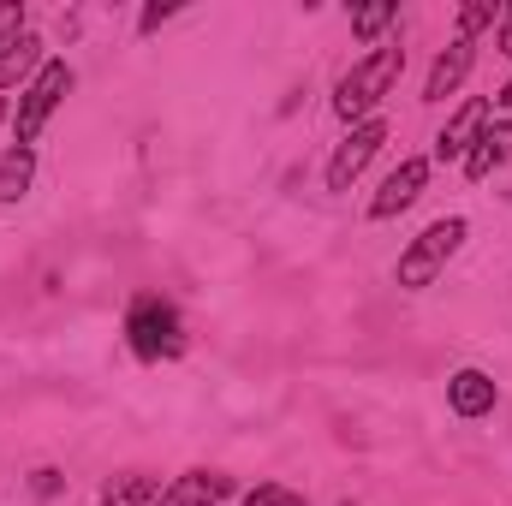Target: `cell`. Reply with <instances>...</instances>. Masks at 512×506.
I'll return each instance as SVG.
<instances>
[{
	"label": "cell",
	"mask_w": 512,
	"mask_h": 506,
	"mask_svg": "<svg viewBox=\"0 0 512 506\" xmlns=\"http://www.w3.org/2000/svg\"><path fill=\"white\" fill-rule=\"evenodd\" d=\"M489 24H501V12L495 6H465L459 12V42H471L477 30H489Z\"/></svg>",
	"instance_id": "obj_16"
},
{
	"label": "cell",
	"mask_w": 512,
	"mask_h": 506,
	"mask_svg": "<svg viewBox=\"0 0 512 506\" xmlns=\"http://www.w3.org/2000/svg\"><path fill=\"white\" fill-rule=\"evenodd\" d=\"M0 120H6V102H0Z\"/></svg>",
	"instance_id": "obj_22"
},
{
	"label": "cell",
	"mask_w": 512,
	"mask_h": 506,
	"mask_svg": "<svg viewBox=\"0 0 512 506\" xmlns=\"http://www.w3.org/2000/svg\"><path fill=\"white\" fill-rule=\"evenodd\" d=\"M245 506H310V501L292 495V489H280V483H262L256 495H245Z\"/></svg>",
	"instance_id": "obj_18"
},
{
	"label": "cell",
	"mask_w": 512,
	"mask_h": 506,
	"mask_svg": "<svg viewBox=\"0 0 512 506\" xmlns=\"http://www.w3.org/2000/svg\"><path fill=\"white\" fill-rule=\"evenodd\" d=\"M387 24H399V6H358L352 12V30L358 36H382Z\"/></svg>",
	"instance_id": "obj_15"
},
{
	"label": "cell",
	"mask_w": 512,
	"mask_h": 506,
	"mask_svg": "<svg viewBox=\"0 0 512 506\" xmlns=\"http://www.w3.org/2000/svg\"><path fill=\"white\" fill-rule=\"evenodd\" d=\"M167 18H173V6H149V12H143V30H155V24H167Z\"/></svg>",
	"instance_id": "obj_20"
},
{
	"label": "cell",
	"mask_w": 512,
	"mask_h": 506,
	"mask_svg": "<svg viewBox=\"0 0 512 506\" xmlns=\"http://www.w3.org/2000/svg\"><path fill=\"white\" fill-rule=\"evenodd\" d=\"M149 501H155V483H149L143 471H126V477H120L96 506H149Z\"/></svg>",
	"instance_id": "obj_14"
},
{
	"label": "cell",
	"mask_w": 512,
	"mask_h": 506,
	"mask_svg": "<svg viewBox=\"0 0 512 506\" xmlns=\"http://www.w3.org/2000/svg\"><path fill=\"white\" fill-rule=\"evenodd\" d=\"M471 66H477V42H453L435 66H429V84H423V102H447L465 78H471Z\"/></svg>",
	"instance_id": "obj_9"
},
{
	"label": "cell",
	"mask_w": 512,
	"mask_h": 506,
	"mask_svg": "<svg viewBox=\"0 0 512 506\" xmlns=\"http://www.w3.org/2000/svg\"><path fill=\"white\" fill-rule=\"evenodd\" d=\"M507 161H512V120H501V126H483V137L471 143L465 173H471V179H489V173L507 167Z\"/></svg>",
	"instance_id": "obj_10"
},
{
	"label": "cell",
	"mask_w": 512,
	"mask_h": 506,
	"mask_svg": "<svg viewBox=\"0 0 512 506\" xmlns=\"http://www.w3.org/2000/svg\"><path fill=\"white\" fill-rule=\"evenodd\" d=\"M30 179H36V155L30 149H6L0 155V203H18L30 191Z\"/></svg>",
	"instance_id": "obj_13"
},
{
	"label": "cell",
	"mask_w": 512,
	"mask_h": 506,
	"mask_svg": "<svg viewBox=\"0 0 512 506\" xmlns=\"http://www.w3.org/2000/svg\"><path fill=\"white\" fill-rule=\"evenodd\" d=\"M72 96V66L66 60H48L24 90H18V114H12V137H18V149H30L36 137H42V126L54 120V108Z\"/></svg>",
	"instance_id": "obj_3"
},
{
	"label": "cell",
	"mask_w": 512,
	"mask_h": 506,
	"mask_svg": "<svg viewBox=\"0 0 512 506\" xmlns=\"http://www.w3.org/2000/svg\"><path fill=\"white\" fill-rule=\"evenodd\" d=\"M447 405L459 417H489L495 411V381L483 376V370H459V376L447 381Z\"/></svg>",
	"instance_id": "obj_11"
},
{
	"label": "cell",
	"mask_w": 512,
	"mask_h": 506,
	"mask_svg": "<svg viewBox=\"0 0 512 506\" xmlns=\"http://www.w3.org/2000/svg\"><path fill=\"white\" fill-rule=\"evenodd\" d=\"M399 72H405V48H370V54L340 78V90H334V114H340L346 126H352V120L364 126V120L382 108V96L393 90Z\"/></svg>",
	"instance_id": "obj_1"
},
{
	"label": "cell",
	"mask_w": 512,
	"mask_h": 506,
	"mask_svg": "<svg viewBox=\"0 0 512 506\" xmlns=\"http://www.w3.org/2000/svg\"><path fill=\"white\" fill-rule=\"evenodd\" d=\"M465 221L459 215H447V221H435V227H423L417 239H411V251L399 256V286H411V292H423V286H435V274L447 268V256L465 245Z\"/></svg>",
	"instance_id": "obj_4"
},
{
	"label": "cell",
	"mask_w": 512,
	"mask_h": 506,
	"mask_svg": "<svg viewBox=\"0 0 512 506\" xmlns=\"http://www.w3.org/2000/svg\"><path fill=\"white\" fill-rule=\"evenodd\" d=\"M387 143V126L382 120H364V126H352L346 131V143L334 149V161H328V185L334 191H352V179L376 161V149Z\"/></svg>",
	"instance_id": "obj_5"
},
{
	"label": "cell",
	"mask_w": 512,
	"mask_h": 506,
	"mask_svg": "<svg viewBox=\"0 0 512 506\" xmlns=\"http://www.w3.org/2000/svg\"><path fill=\"white\" fill-rule=\"evenodd\" d=\"M126 340L143 364H161V358L185 352V322H179V310L167 298H137L126 316Z\"/></svg>",
	"instance_id": "obj_2"
},
{
	"label": "cell",
	"mask_w": 512,
	"mask_h": 506,
	"mask_svg": "<svg viewBox=\"0 0 512 506\" xmlns=\"http://www.w3.org/2000/svg\"><path fill=\"white\" fill-rule=\"evenodd\" d=\"M423 185H429V161L423 155H411V161H399L393 173L382 179V191H376V203H370V215L376 221H393L399 209H411L417 197H423Z\"/></svg>",
	"instance_id": "obj_6"
},
{
	"label": "cell",
	"mask_w": 512,
	"mask_h": 506,
	"mask_svg": "<svg viewBox=\"0 0 512 506\" xmlns=\"http://www.w3.org/2000/svg\"><path fill=\"white\" fill-rule=\"evenodd\" d=\"M18 36H24V6H18V0H0V54H6Z\"/></svg>",
	"instance_id": "obj_17"
},
{
	"label": "cell",
	"mask_w": 512,
	"mask_h": 506,
	"mask_svg": "<svg viewBox=\"0 0 512 506\" xmlns=\"http://www.w3.org/2000/svg\"><path fill=\"white\" fill-rule=\"evenodd\" d=\"M42 66H48V60H42V36H30V30H24V36H18V42L0 54V90H12V84H30Z\"/></svg>",
	"instance_id": "obj_12"
},
{
	"label": "cell",
	"mask_w": 512,
	"mask_h": 506,
	"mask_svg": "<svg viewBox=\"0 0 512 506\" xmlns=\"http://www.w3.org/2000/svg\"><path fill=\"white\" fill-rule=\"evenodd\" d=\"M483 126H489V102H465V108L441 126V137H435V161H465L471 143L483 137Z\"/></svg>",
	"instance_id": "obj_8"
},
{
	"label": "cell",
	"mask_w": 512,
	"mask_h": 506,
	"mask_svg": "<svg viewBox=\"0 0 512 506\" xmlns=\"http://www.w3.org/2000/svg\"><path fill=\"white\" fill-rule=\"evenodd\" d=\"M227 495H233V477L227 471H185V477H173L149 506H221Z\"/></svg>",
	"instance_id": "obj_7"
},
{
	"label": "cell",
	"mask_w": 512,
	"mask_h": 506,
	"mask_svg": "<svg viewBox=\"0 0 512 506\" xmlns=\"http://www.w3.org/2000/svg\"><path fill=\"white\" fill-rule=\"evenodd\" d=\"M501 54L512 60V6H501Z\"/></svg>",
	"instance_id": "obj_19"
},
{
	"label": "cell",
	"mask_w": 512,
	"mask_h": 506,
	"mask_svg": "<svg viewBox=\"0 0 512 506\" xmlns=\"http://www.w3.org/2000/svg\"><path fill=\"white\" fill-rule=\"evenodd\" d=\"M495 102H501V108H512V78H507V90H501V96H495Z\"/></svg>",
	"instance_id": "obj_21"
}]
</instances>
